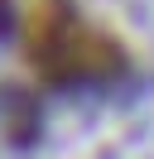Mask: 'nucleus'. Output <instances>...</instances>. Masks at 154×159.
<instances>
[{
    "label": "nucleus",
    "mask_w": 154,
    "mask_h": 159,
    "mask_svg": "<svg viewBox=\"0 0 154 159\" xmlns=\"http://www.w3.org/2000/svg\"><path fill=\"white\" fill-rule=\"evenodd\" d=\"M29 58L58 82H72V77H111L120 72V48L106 39H96L92 29L77 24L72 10L63 5H43L34 15V29H29Z\"/></svg>",
    "instance_id": "obj_1"
}]
</instances>
